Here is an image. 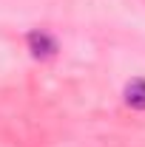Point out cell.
Wrapping results in <instances>:
<instances>
[{
	"mask_svg": "<svg viewBox=\"0 0 145 147\" xmlns=\"http://www.w3.org/2000/svg\"><path fill=\"white\" fill-rule=\"evenodd\" d=\"M26 51L37 62H49V59H54L60 54V40L46 28H31L26 34Z\"/></svg>",
	"mask_w": 145,
	"mask_h": 147,
	"instance_id": "cell-1",
	"label": "cell"
},
{
	"mask_svg": "<svg viewBox=\"0 0 145 147\" xmlns=\"http://www.w3.org/2000/svg\"><path fill=\"white\" fill-rule=\"evenodd\" d=\"M122 102H125V108L137 110V113H145V76H134V79L125 82Z\"/></svg>",
	"mask_w": 145,
	"mask_h": 147,
	"instance_id": "cell-2",
	"label": "cell"
}]
</instances>
